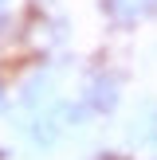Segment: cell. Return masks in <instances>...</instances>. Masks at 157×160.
<instances>
[{"label": "cell", "instance_id": "1", "mask_svg": "<svg viewBox=\"0 0 157 160\" xmlns=\"http://www.w3.org/2000/svg\"><path fill=\"white\" fill-rule=\"evenodd\" d=\"M118 98H122V82H118V74H110V70H94V74L86 78L83 102L90 106V113H110V109L118 106Z\"/></svg>", "mask_w": 157, "mask_h": 160}, {"label": "cell", "instance_id": "2", "mask_svg": "<svg viewBox=\"0 0 157 160\" xmlns=\"http://www.w3.org/2000/svg\"><path fill=\"white\" fill-rule=\"evenodd\" d=\"M63 129H67V125L59 121V113H55V106L51 109H43V113H31L28 117V125H24V133H28V141L35 148H55L59 145V137H63Z\"/></svg>", "mask_w": 157, "mask_h": 160}, {"label": "cell", "instance_id": "3", "mask_svg": "<svg viewBox=\"0 0 157 160\" xmlns=\"http://www.w3.org/2000/svg\"><path fill=\"white\" fill-rule=\"evenodd\" d=\"M102 12H106V20L122 23V28H133L138 20L153 12V0H102Z\"/></svg>", "mask_w": 157, "mask_h": 160}, {"label": "cell", "instance_id": "4", "mask_svg": "<svg viewBox=\"0 0 157 160\" xmlns=\"http://www.w3.org/2000/svg\"><path fill=\"white\" fill-rule=\"evenodd\" d=\"M133 137L145 148H157V106H149L141 117H133Z\"/></svg>", "mask_w": 157, "mask_h": 160}, {"label": "cell", "instance_id": "5", "mask_svg": "<svg viewBox=\"0 0 157 160\" xmlns=\"http://www.w3.org/2000/svg\"><path fill=\"white\" fill-rule=\"evenodd\" d=\"M4 4H8V0H0V8H4Z\"/></svg>", "mask_w": 157, "mask_h": 160}, {"label": "cell", "instance_id": "6", "mask_svg": "<svg viewBox=\"0 0 157 160\" xmlns=\"http://www.w3.org/2000/svg\"><path fill=\"white\" fill-rule=\"evenodd\" d=\"M153 8H157V0H153Z\"/></svg>", "mask_w": 157, "mask_h": 160}]
</instances>
